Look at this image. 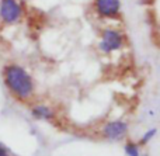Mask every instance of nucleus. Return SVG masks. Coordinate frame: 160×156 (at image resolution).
I'll list each match as a JSON object with an SVG mask.
<instances>
[{
  "label": "nucleus",
  "instance_id": "f257e3e1",
  "mask_svg": "<svg viewBox=\"0 0 160 156\" xmlns=\"http://www.w3.org/2000/svg\"><path fill=\"white\" fill-rule=\"evenodd\" d=\"M3 80L10 93L18 100H28L34 94V80L22 66L10 63L3 69Z\"/></svg>",
  "mask_w": 160,
  "mask_h": 156
},
{
  "label": "nucleus",
  "instance_id": "f03ea898",
  "mask_svg": "<svg viewBox=\"0 0 160 156\" xmlns=\"http://www.w3.org/2000/svg\"><path fill=\"white\" fill-rule=\"evenodd\" d=\"M125 44L124 34L117 28H105L101 34L98 48L102 53H112L119 51Z\"/></svg>",
  "mask_w": 160,
  "mask_h": 156
},
{
  "label": "nucleus",
  "instance_id": "7ed1b4c3",
  "mask_svg": "<svg viewBox=\"0 0 160 156\" xmlns=\"http://www.w3.org/2000/svg\"><path fill=\"white\" fill-rule=\"evenodd\" d=\"M22 6L18 0H0V20L7 25H13L21 20Z\"/></svg>",
  "mask_w": 160,
  "mask_h": 156
},
{
  "label": "nucleus",
  "instance_id": "20e7f679",
  "mask_svg": "<svg viewBox=\"0 0 160 156\" xmlns=\"http://www.w3.org/2000/svg\"><path fill=\"white\" fill-rule=\"evenodd\" d=\"M94 11L100 18H117L121 13V0H94Z\"/></svg>",
  "mask_w": 160,
  "mask_h": 156
},
{
  "label": "nucleus",
  "instance_id": "39448f33",
  "mask_svg": "<svg viewBox=\"0 0 160 156\" xmlns=\"http://www.w3.org/2000/svg\"><path fill=\"white\" fill-rule=\"evenodd\" d=\"M128 132V124L125 121L117 120V121H110L102 127V135L104 138L110 141H119L127 135Z\"/></svg>",
  "mask_w": 160,
  "mask_h": 156
},
{
  "label": "nucleus",
  "instance_id": "423d86ee",
  "mask_svg": "<svg viewBox=\"0 0 160 156\" xmlns=\"http://www.w3.org/2000/svg\"><path fill=\"white\" fill-rule=\"evenodd\" d=\"M31 114L37 120H44V121H51L55 118V111L47 104H37L32 107Z\"/></svg>",
  "mask_w": 160,
  "mask_h": 156
},
{
  "label": "nucleus",
  "instance_id": "0eeeda50",
  "mask_svg": "<svg viewBox=\"0 0 160 156\" xmlns=\"http://www.w3.org/2000/svg\"><path fill=\"white\" fill-rule=\"evenodd\" d=\"M125 153H127V156H143L141 153V148H139L138 143L131 142V141L125 143Z\"/></svg>",
  "mask_w": 160,
  "mask_h": 156
},
{
  "label": "nucleus",
  "instance_id": "6e6552de",
  "mask_svg": "<svg viewBox=\"0 0 160 156\" xmlns=\"http://www.w3.org/2000/svg\"><path fill=\"white\" fill-rule=\"evenodd\" d=\"M156 134H158V131H156V128H150L149 131H148L146 134H145L143 137H142L141 143H142V145H145V143H148L150 139H152V138H155V135H156Z\"/></svg>",
  "mask_w": 160,
  "mask_h": 156
},
{
  "label": "nucleus",
  "instance_id": "1a4fd4ad",
  "mask_svg": "<svg viewBox=\"0 0 160 156\" xmlns=\"http://www.w3.org/2000/svg\"><path fill=\"white\" fill-rule=\"evenodd\" d=\"M0 156H11V155H10V152H8L7 148L0 145Z\"/></svg>",
  "mask_w": 160,
  "mask_h": 156
}]
</instances>
